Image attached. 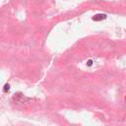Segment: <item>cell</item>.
I'll list each match as a JSON object with an SVG mask.
<instances>
[{"instance_id":"7a4b0ae2","label":"cell","mask_w":126,"mask_h":126,"mask_svg":"<svg viewBox=\"0 0 126 126\" xmlns=\"http://www.w3.org/2000/svg\"><path fill=\"white\" fill-rule=\"evenodd\" d=\"M9 90H10V85L9 84H5L4 85V88H3V92L4 93H8Z\"/></svg>"},{"instance_id":"6da1fadb","label":"cell","mask_w":126,"mask_h":126,"mask_svg":"<svg viewBox=\"0 0 126 126\" xmlns=\"http://www.w3.org/2000/svg\"><path fill=\"white\" fill-rule=\"evenodd\" d=\"M104 19H106V14H97L93 17L94 21H102Z\"/></svg>"},{"instance_id":"3957f363","label":"cell","mask_w":126,"mask_h":126,"mask_svg":"<svg viewBox=\"0 0 126 126\" xmlns=\"http://www.w3.org/2000/svg\"><path fill=\"white\" fill-rule=\"evenodd\" d=\"M87 65H88V66H92V65H93V61H92V60H88Z\"/></svg>"}]
</instances>
